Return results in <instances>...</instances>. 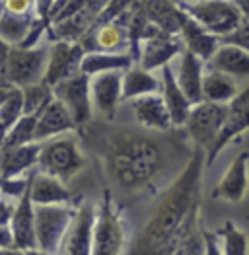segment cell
Wrapping results in <instances>:
<instances>
[{
    "label": "cell",
    "mask_w": 249,
    "mask_h": 255,
    "mask_svg": "<svg viewBox=\"0 0 249 255\" xmlns=\"http://www.w3.org/2000/svg\"><path fill=\"white\" fill-rule=\"evenodd\" d=\"M249 187V152L244 150L240 152L232 164L228 171L224 173V177L220 179V183L214 189V197H220L230 203H240Z\"/></svg>",
    "instance_id": "18"
},
{
    "label": "cell",
    "mask_w": 249,
    "mask_h": 255,
    "mask_svg": "<svg viewBox=\"0 0 249 255\" xmlns=\"http://www.w3.org/2000/svg\"><path fill=\"white\" fill-rule=\"evenodd\" d=\"M10 232L14 240V248L21 252L37 248V236H35V205L31 201V189L29 183L25 191L16 203V211L10 222Z\"/></svg>",
    "instance_id": "15"
},
{
    "label": "cell",
    "mask_w": 249,
    "mask_h": 255,
    "mask_svg": "<svg viewBox=\"0 0 249 255\" xmlns=\"http://www.w3.org/2000/svg\"><path fill=\"white\" fill-rule=\"evenodd\" d=\"M240 94L236 80L220 70L210 68L203 76V102L214 104H230Z\"/></svg>",
    "instance_id": "27"
},
{
    "label": "cell",
    "mask_w": 249,
    "mask_h": 255,
    "mask_svg": "<svg viewBox=\"0 0 249 255\" xmlns=\"http://www.w3.org/2000/svg\"><path fill=\"white\" fill-rule=\"evenodd\" d=\"M210 68L226 72L232 78H249V53L230 43H220L210 59Z\"/></svg>",
    "instance_id": "25"
},
{
    "label": "cell",
    "mask_w": 249,
    "mask_h": 255,
    "mask_svg": "<svg viewBox=\"0 0 249 255\" xmlns=\"http://www.w3.org/2000/svg\"><path fill=\"white\" fill-rule=\"evenodd\" d=\"M41 142H27L20 146H4L0 150V177H20L37 166Z\"/></svg>",
    "instance_id": "24"
},
{
    "label": "cell",
    "mask_w": 249,
    "mask_h": 255,
    "mask_svg": "<svg viewBox=\"0 0 249 255\" xmlns=\"http://www.w3.org/2000/svg\"><path fill=\"white\" fill-rule=\"evenodd\" d=\"M179 37L191 53H195L197 57H201L203 61H210L212 55L216 53V49L220 47V37L212 35L207 31L197 20H193L185 10L181 14V27H179Z\"/></svg>",
    "instance_id": "20"
},
{
    "label": "cell",
    "mask_w": 249,
    "mask_h": 255,
    "mask_svg": "<svg viewBox=\"0 0 249 255\" xmlns=\"http://www.w3.org/2000/svg\"><path fill=\"white\" fill-rule=\"evenodd\" d=\"M0 255H23V252L12 246V248H0Z\"/></svg>",
    "instance_id": "43"
},
{
    "label": "cell",
    "mask_w": 249,
    "mask_h": 255,
    "mask_svg": "<svg viewBox=\"0 0 249 255\" xmlns=\"http://www.w3.org/2000/svg\"><path fill=\"white\" fill-rule=\"evenodd\" d=\"M23 255H51V254L43 252V250H39V248H33V250H25V252H23Z\"/></svg>",
    "instance_id": "45"
},
{
    "label": "cell",
    "mask_w": 249,
    "mask_h": 255,
    "mask_svg": "<svg viewBox=\"0 0 249 255\" xmlns=\"http://www.w3.org/2000/svg\"><path fill=\"white\" fill-rule=\"evenodd\" d=\"M37 166L39 171L55 175L66 183L86 168V158L74 136H55L41 142Z\"/></svg>",
    "instance_id": "3"
},
{
    "label": "cell",
    "mask_w": 249,
    "mask_h": 255,
    "mask_svg": "<svg viewBox=\"0 0 249 255\" xmlns=\"http://www.w3.org/2000/svg\"><path fill=\"white\" fill-rule=\"evenodd\" d=\"M49 63V51L45 47H20L12 45L8 63L4 68V80L16 88H25L41 82Z\"/></svg>",
    "instance_id": "7"
},
{
    "label": "cell",
    "mask_w": 249,
    "mask_h": 255,
    "mask_svg": "<svg viewBox=\"0 0 249 255\" xmlns=\"http://www.w3.org/2000/svg\"><path fill=\"white\" fill-rule=\"evenodd\" d=\"M6 12L14 14H35V0H4Z\"/></svg>",
    "instance_id": "35"
},
{
    "label": "cell",
    "mask_w": 249,
    "mask_h": 255,
    "mask_svg": "<svg viewBox=\"0 0 249 255\" xmlns=\"http://www.w3.org/2000/svg\"><path fill=\"white\" fill-rule=\"evenodd\" d=\"M84 55L86 51L80 41H55L49 51V63L43 82L53 88L55 84L80 72Z\"/></svg>",
    "instance_id": "11"
},
{
    "label": "cell",
    "mask_w": 249,
    "mask_h": 255,
    "mask_svg": "<svg viewBox=\"0 0 249 255\" xmlns=\"http://www.w3.org/2000/svg\"><path fill=\"white\" fill-rule=\"evenodd\" d=\"M128 41H130L128 39V29L119 20L102 23V25H94L80 39L86 53H92V51L121 53Z\"/></svg>",
    "instance_id": "17"
},
{
    "label": "cell",
    "mask_w": 249,
    "mask_h": 255,
    "mask_svg": "<svg viewBox=\"0 0 249 255\" xmlns=\"http://www.w3.org/2000/svg\"><path fill=\"white\" fill-rule=\"evenodd\" d=\"M236 2V6L240 8V12H242V16L249 20V0H234Z\"/></svg>",
    "instance_id": "42"
},
{
    "label": "cell",
    "mask_w": 249,
    "mask_h": 255,
    "mask_svg": "<svg viewBox=\"0 0 249 255\" xmlns=\"http://www.w3.org/2000/svg\"><path fill=\"white\" fill-rule=\"evenodd\" d=\"M53 94L70 111L76 127H84L92 119V76L76 72L74 76L53 86Z\"/></svg>",
    "instance_id": "10"
},
{
    "label": "cell",
    "mask_w": 249,
    "mask_h": 255,
    "mask_svg": "<svg viewBox=\"0 0 249 255\" xmlns=\"http://www.w3.org/2000/svg\"><path fill=\"white\" fill-rule=\"evenodd\" d=\"M12 246H14V240H12L10 226L0 228V248H12Z\"/></svg>",
    "instance_id": "40"
},
{
    "label": "cell",
    "mask_w": 249,
    "mask_h": 255,
    "mask_svg": "<svg viewBox=\"0 0 249 255\" xmlns=\"http://www.w3.org/2000/svg\"><path fill=\"white\" fill-rule=\"evenodd\" d=\"M162 98L166 102L171 121H173V128L185 127L189 113L193 109V104L189 102L185 92L181 90V86L175 78V70L171 68V64L162 66Z\"/></svg>",
    "instance_id": "21"
},
{
    "label": "cell",
    "mask_w": 249,
    "mask_h": 255,
    "mask_svg": "<svg viewBox=\"0 0 249 255\" xmlns=\"http://www.w3.org/2000/svg\"><path fill=\"white\" fill-rule=\"evenodd\" d=\"M220 43H230V45H238L242 49H246L249 53V20H244L238 23V27L234 31H230L228 35L220 37Z\"/></svg>",
    "instance_id": "34"
},
{
    "label": "cell",
    "mask_w": 249,
    "mask_h": 255,
    "mask_svg": "<svg viewBox=\"0 0 249 255\" xmlns=\"http://www.w3.org/2000/svg\"><path fill=\"white\" fill-rule=\"evenodd\" d=\"M96 205L86 201L76 209V216L62 242V255H92L94 224H96Z\"/></svg>",
    "instance_id": "13"
},
{
    "label": "cell",
    "mask_w": 249,
    "mask_h": 255,
    "mask_svg": "<svg viewBox=\"0 0 249 255\" xmlns=\"http://www.w3.org/2000/svg\"><path fill=\"white\" fill-rule=\"evenodd\" d=\"M8 130L10 128L6 127L2 121H0V150H2V146H4V142H6V136H8Z\"/></svg>",
    "instance_id": "44"
},
{
    "label": "cell",
    "mask_w": 249,
    "mask_h": 255,
    "mask_svg": "<svg viewBox=\"0 0 249 255\" xmlns=\"http://www.w3.org/2000/svg\"><path fill=\"white\" fill-rule=\"evenodd\" d=\"M203 63L205 61L201 57H197L195 53L185 49L179 55V66L175 70V78L193 106L203 102V76H205Z\"/></svg>",
    "instance_id": "22"
},
{
    "label": "cell",
    "mask_w": 249,
    "mask_h": 255,
    "mask_svg": "<svg viewBox=\"0 0 249 255\" xmlns=\"http://www.w3.org/2000/svg\"><path fill=\"white\" fill-rule=\"evenodd\" d=\"M205 255H224L216 234H210L207 230H205Z\"/></svg>",
    "instance_id": "37"
},
{
    "label": "cell",
    "mask_w": 249,
    "mask_h": 255,
    "mask_svg": "<svg viewBox=\"0 0 249 255\" xmlns=\"http://www.w3.org/2000/svg\"><path fill=\"white\" fill-rule=\"evenodd\" d=\"M181 8L216 37L228 35L244 20L234 0H189Z\"/></svg>",
    "instance_id": "6"
},
{
    "label": "cell",
    "mask_w": 249,
    "mask_h": 255,
    "mask_svg": "<svg viewBox=\"0 0 249 255\" xmlns=\"http://www.w3.org/2000/svg\"><path fill=\"white\" fill-rule=\"evenodd\" d=\"M132 66V55L128 53H109V51H92L86 53L82 59L80 72L88 76H96L102 72H111V70H126Z\"/></svg>",
    "instance_id": "26"
},
{
    "label": "cell",
    "mask_w": 249,
    "mask_h": 255,
    "mask_svg": "<svg viewBox=\"0 0 249 255\" xmlns=\"http://www.w3.org/2000/svg\"><path fill=\"white\" fill-rule=\"evenodd\" d=\"M222 236V252L224 255H249V240L244 230H240L232 220L220 230Z\"/></svg>",
    "instance_id": "32"
},
{
    "label": "cell",
    "mask_w": 249,
    "mask_h": 255,
    "mask_svg": "<svg viewBox=\"0 0 249 255\" xmlns=\"http://www.w3.org/2000/svg\"><path fill=\"white\" fill-rule=\"evenodd\" d=\"M16 86H12L10 82H6V80H0V106L4 104V100L12 94V90H14Z\"/></svg>",
    "instance_id": "41"
},
{
    "label": "cell",
    "mask_w": 249,
    "mask_h": 255,
    "mask_svg": "<svg viewBox=\"0 0 249 255\" xmlns=\"http://www.w3.org/2000/svg\"><path fill=\"white\" fill-rule=\"evenodd\" d=\"M126 232L123 216L115 207L113 195L109 189L104 191V199L96 209L92 255H123Z\"/></svg>",
    "instance_id": "4"
},
{
    "label": "cell",
    "mask_w": 249,
    "mask_h": 255,
    "mask_svg": "<svg viewBox=\"0 0 249 255\" xmlns=\"http://www.w3.org/2000/svg\"><path fill=\"white\" fill-rule=\"evenodd\" d=\"M35 14H14V12H4L0 18V37L10 45H20L33 23Z\"/></svg>",
    "instance_id": "29"
},
{
    "label": "cell",
    "mask_w": 249,
    "mask_h": 255,
    "mask_svg": "<svg viewBox=\"0 0 249 255\" xmlns=\"http://www.w3.org/2000/svg\"><path fill=\"white\" fill-rule=\"evenodd\" d=\"M183 51H185V45L179 39V35L167 33L156 23L148 21L144 33H142V51H140L138 66H142L144 70L162 68L171 63L173 57L181 55Z\"/></svg>",
    "instance_id": "9"
},
{
    "label": "cell",
    "mask_w": 249,
    "mask_h": 255,
    "mask_svg": "<svg viewBox=\"0 0 249 255\" xmlns=\"http://www.w3.org/2000/svg\"><path fill=\"white\" fill-rule=\"evenodd\" d=\"M23 115V92L21 88H14L12 94L0 106V121L10 128Z\"/></svg>",
    "instance_id": "33"
},
{
    "label": "cell",
    "mask_w": 249,
    "mask_h": 255,
    "mask_svg": "<svg viewBox=\"0 0 249 255\" xmlns=\"http://www.w3.org/2000/svg\"><path fill=\"white\" fill-rule=\"evenodd\" d=\"M29 189H31L33 205H70L72 203V193L68 191L64 181L43 171L29 173Z\"/></svg>",
    "instance_id": "23"
},
{
    "label": "cell",
    "mask_w": 249,
    "mask_h": 255,
    "mask_svg": "<svg viewBox=\"0 0 249 255\" xmlns=\"http://www.w3.org/2000/svg\"><path fill=\"white\" fill-rule=\"evenodd\" d=\"M76 123L70 115V111L61 100L53 98L47 107L43 109L37 117V125H35V142H45L53 136H61L64 132L74 130Z\"/></svg>",
    "instance_id": "19"
},
{
    "label": "cell",
    "mask_w": 249,
    "mask_h": 255,
    "mask_svg": "<svg viewBox=\"0 0 249 255\" xmlns=\"http://www.w3.org/2000/svg\"><path fill=\"white\" fill-rule=\"evenodd\" d=\"M249 128V84L228 104V113H226V121L222 125V130L216 138V142L212 144V148L207 152V164H212L222 148H226L236 136H240L242 132H246Z\"/></svg>",
    "instance_id": "12"
},
{
    "label": "cell",
    "mask_w": 249,
    "mask_h": 255,
    "mask_svg": "<svg viewBox=\"0 0 249 255\" xmlns=\"http://www.w3.org/2000/svg\"><path fill=\"white\" fill-rule=\"evenodd\" d=\"M74 216L76 211L70 205H35L37 248L51 255L59 254Z\"/></svg>",
    "instance_id": "5"
},
{
    "label": "cell",
    "mask_w": 249,
    "mask_h": 255,
    "mask_svg": "<svg viewBox=\"0 0 249 255\" xmlns=\"http://www.w3.org/2000/svg\"><path fill=\"white\" fill-rule=\"evenodd\" d=\"M100 156L109 181L126 195L154 187L171 166L169 144L140 130H113L105 136Z\"/></svg>",
    "instance_id": "1"
},
{
    "label": "cell",
    "mask_w": 249,
    "mask_h": 255,
    "mask_svg": "<svg viewBox=\"0 0 249 255\" xmlns=\"http://www.w3.org/2000/svg\"><path fill=\"white\" fill-rule=\"evenodd\" d=\"M37 117L39 115H21L20 119L10 127V130H8L4 146H20V144H27V142H35Z\"/></svg>",
    "instance_id": "31"
},
{
    "label": "cell",
    "mask_w": 249,
    "mask_h": 255,
    "mask_svg": "<svg viewBox=\"0 0 249 255\" xmlns=\"http://www.w3.org/2000/svg\"><path fill=\"white\" fill-rule=\"evenodd\" d=\"M123 102V70H111L92 76V104L109 121L115 119Z\"/></svg>",
    "instance_id": "14"
},
{
    "label": "cell",
    "mask_w": 249,
    "mask_h": 255,
    "mask_svg": "<svg viewBox=\"0 0 249 255\" xmlns=\"http://www.w3.org/2000/svg\"><path fill=\"white\" fill-rule=\"evenodd\" d=\"M207 166V150L197 146L191 152L181 173L173 177L152 216L146 220L142 230L136 234L124 255H160L173 240L187 214L201 203L203 168Z\"/></svg>",
    "instance_id": "2"
},
{
    "label": "cell",
    "mask_w": 249,
    "mask_h": 255,
    "mask_svg": "<svg viewBox=\"0 0 249 255\" xmlns=\"http://www.w3.org/2000/svg\"><path fill=\"white\" fill-rule=\"evenodd\" d=\"M226 113H228V104L201 102V104L193 106L185 123L187 134L193 138V142L197 146L208 152L222 130V125L226 121Z\"/></svg>",
    "instance_id": "8"
},
{
    "label": "cell",
    "mask_w": 249,
    "mask_h": 255,
    "mask_svg": "<svg viewBox=\"0 0 249 255\" xmlns=\"http://www.w3.org/2000/svg\"><path fill=\"white\" fill-rule=\"evenodd\" d=\"M4 12H6V2H4V0H0V18L4 16Z\"/></svg>",
    "instance_id": "46"
},
{
    "label": "cell",
    "mask_w": 249,
    "mask_h": 255,
    "mask_svg": "<svg viewBox=\"0 0 249 255\" xmlns=\"http://www.w3.org/2000/svg\"><path fill=\"white\" fill-rule=\"evenodd\" d=\"M10 51H12V45L0 37V80H4V68H6V63H8Z\"/></svg>",
    "instance_id": "39"
},
{
    "label": "cell",
    "mask_w": 249,
    "mask_h": 255,
    "mask_svg": "<svg viewBox=\"0 0 249 255\" xmlns=\"http://www.w3.org/2000/svg\"><path fill=\"white\" fill-rule=\"evenodd\" d=\"M21 92H23V115H39L47 104L55 98L53 88L45 84L43 80L21 88Z\"/></svg>",
    "instance_id": "30"
},
{
    "label": "cell",
    "mask_w": 249,
    "mask_h": 255,
    "mask_svg": "<svg viewBox=\"0 0 249 255\" xmlns=\"http://www.w3.org/2000/svg\"><path fill=\"white\" fill-rule=\"evenodd\" d=\"M14 211H16V203H12L8 199H0V228L10 226Z\"/></svg>",
    "instance_id": "36"
},
{
    "label": "cell",
    "mask_w": 249,
    "mask_h": 255,
    "mask_svg": "<svg viewBox=\"0 0 249 255\" xmlns=\"http://www.w3.org/2000/svg\"><path fill=\"white\" fill-rule=\"evenodd\" d=\"M158 90H162V80H158L152 70H144L142 66H130L123 72V102L146 94H156Z\"/></svg>",
    "instance_id": "28"
},
{
    "label": "cell",
    "mask_w": 249,
    "mask_h": 255,
    "mask_svg": "<svg viewBox=\"0 0 249 255\" xmlns=\"http://www.w3.org/2000/svg\"><path fill=\"white\" fill-rule=\"evenodd\" d=\"M132 111L136 117V123L144 130L154 132H167L173 128V121L169 115L166 102L162 94H146L132 100Z\"/></svg>",
    "instance_id": "16"
},
{
    "label": "cell",
    "mask_w": 249,
    "mask_h": 255,
    "mask_svg": "<svg viewBox=\"0 0 249 255\" xmlns=\"http://www.w3.org/2000/svg\"><path fill=\"white\" fill-rule=\"evenodd\" d=\"M55 0H35V16L41 18V20L49 21V12H51V6H53ZM51 25V23H49Z\"/></svg>",
    "instance_id": "38"
}]
</instances>
